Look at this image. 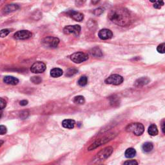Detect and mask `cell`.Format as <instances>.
Masks as SVG:
<instances>
[{
	"label": "cell",
	"mask_w": 165,
	"mask_h": 165,
	"mask_svg": "<svg viewBox=\"0 0 165 165\" xmlns=\"http://www.w3.org/2000/svg\"><path fill=\"white\" fill-rule=\"evenodd\" d=\"M108 19L119 26H126L130 24L131 18L129 12L122 7L112 8L108 13Z\"/></svg>",
	"instance_id": "cell-1"
},
{
	"label": "cell",
	"mask_w": 165,
	"mask_h": 165,
	"mask_svg": "<svg viewBox=\"0 0 165 165\" xmlns=\"http://www.w3.org/2000/svg\"><path fill=\"white\" fill-rule=\"evenodd\" d=\"M126 131L127 132L132 133L137 136L141 135L145 132V126L143 124L139 123H130L126 127Z\"/></svg>",
	"instance_id": "cell-2"
},
{
	"label": "cell",
	"mask_w": 165,
	"mask_h": 165,
	"mask_svg": "<svg viewBox=\"0 0 165 165\" xmlns=\"http://www.w3.org/2000/svg\"><path fill=\"white\" fill-rule=\"evenodd\" d=\"M113 152V148L111 146L104 148L99 152L95 157L93 159L94 163H99L100 161H103L104 160L108 159Z\"/></svg>",
	"instance_id": "cell-3"
},
{
	"label": "cell",
	"mask_w": 165,
	"mask_h": 165,
	"mask_svg": "<svg viewBox=\"0 0 165 165\" xmlns=\"http://www.w3.org/2000/svg\"><path fill=\"white\" fill-rule=\"evenodd\" d=\"M59 41H59V39L58 38L48 36V37L44 38L42 40V41H41V43H42V45L45 47L54 48L58 47L59 43Z\"/></svg>",
	"instance_id": "cell-4"
},
{
	"label": "cell",
	"mask_w": 165,
	"mask_h": 165,
	"mask_svg": "<svg viewBox=\"0 0 165 165\" xmlns=\"http://www.w3.org/2000/svg\"><path fill=\"white\" fill-rule=\"evenodd\" d=\"M89 59L88 54L82 52H77L72 54L70 56V59L75 63H81L86 61Z\"/></svg>",
	"instance_id": "cell-5"
},
{
	"label": "cell",
	"mask_w": 165,
	"mask_h": 165,
	"mask_svg": "<svg viewBox=\"0 0 165 165\" xmlns=\"http://www.w3.org/2000/svg\"><path fill=\"white\" fill-rule=\"evenodd\" d=\"M115 135H116V134H110L108 136L104 137H102V138L98 139L97 141H95L94 143H92L89 146L88 150H94L96 148H98V146L107 143V142L109 141L112 140Z\"/></svg>",
	"instance_id": "cell-6"
},
{
	"label": "cell",
	"mask_w": 165,
	"mask_h": 165,
	"mask_svg": "<svg viewBox=\"0 0 165 165\" xmlns=\"http://www.w3.org/2000/svg\"><path fill=\"white\" fill-rule=\"evenodd\" d=\"M124 81L123 77L118 74H113L109 76L108 78L105 79L104 82L106 84L112 85H121Z\"/></svg>",
	"instance_id": "cell-7"
},
{
	"label": "cell",
	"mask_w": 165,
	"mask_h": 165,
	"mask_svg": "<svg viewBox=\"0 0 165 165\" xmlns=\"http://www.w3.org/2000/svg\"><path fill=\"white\" fill-rule=\"evenodd\" d=\"M63 33L65 34H74L76 36H78L81 33V26L78 25L66 26L63 29Z\"/></svg>",
	"instance_id": "cell-8"
},
{
	"label": "cell",
	"mask_w": 165,
	"mask_h": 165,
	"mask_svg": "<svg viewBox=\"0 0 165 165\" xmlns=\"http://www.w3.org/2000/svg\"><path fill=\"white\" fill-rule=\"evenodd\" d=\"M46 70V65L41 61H37L34 63L30 67L31 72L34 74H41L43 73Z\"/></svg>",
	"instance_id": "cell-9"
},
{
	"label": "cell",
	"mask_w": 165,
	"mask_h": 165,
	"mask_svg": "<svg viewBox=\"0 0 165 165\" xmlns=\"http://www.w3.org/2000/svg\"><path fill=\"white\" fill-rule=\"evenodd\" d=\"M32 36H33V34L31 33V32L26 30H22L16 32L14 35V37L16 39L24 40L30 38Z\"/></svg>",
	"instance_id": "cell-10"
},
{
	"label": "cell",
	"mask_w": 165,
	"mask_h": 165,
	"mask_svg": "<svg viewBox=\"0 0 165 165\" xmlns=\"http://www.w3.org/2000/svg\"><path fill=\"white\" fill-rule=\"evenodd\" d=\"M98 36L99 38L102 40L110 39L112 38L113 33L111 30L107 29H104L100 30L99 31Z\"/></svg>",
	"instance_id": "cell-11"
},
{
	"label": "cell",
	"mask_w": 165,
	"mask_h": 165,
	"mask_svg": "<svg viewBox=\"0 0 165 165\" xmlns=\"http://www.w3.org/2000/svg\"><path fill=\"white\" fill-rule=\"evenodd\" d=\"M67 15L70 17L72 19L76 21H81L84 19V15L82 13L76 12L75 11H69L67 12Z\"/></svg>",
	"instance_id": "cell-12"
},
{
	"label": "cell",
	"mask_w": 165,
	"mask_h": 165,
	"mask_svg": "<svg viewBox=\"0 0 165 165\" xmlns=\"http://www.w3.org/2000/svg\"><path fill=\"white\" fill-rule=\"evenodd\" d=\"M19 8H20V7L19 5H17V4H14V3L8 4L3 8L2 12L4 14H10L11 12L16 11Z\"/></svg>",
	"instance_id": "cell-13"
},
{
	"label": "cell",
	"mask_w": 165,
	"mask_h": 165,
	"mask_svg": "<svg viewBox=\"0 0 165 165\" xmlns=\"http://www.w3.org/2000/svg\"><path fill=\"white\" fill-rule=\"evenodd\" d=\"M150 81V79L148 78V77H141V78L138 79H137L135 82L134 85L136 87H141L148 84Z\"/></svg>",
	"instance_id": "cell-14"
},
{
	"label": "cell",
	"mask_w": 165,
	"mask_h": 165,
	"mask_svg": "<svg viewBox=\"0 0 165 165\" xmlns=\"http://www.w3.org/2000/svg\"><path fill=\"white\" fill-rule=\"evenodd\" d=\"M3 81L4 82H5L6 84L11 85H17L18 82H19V80H18V79H17L16 77L11 76H7L3 78Z\"/></svg>",
	"instance_id": "cell-15"
},
{
	"label": "cell",
	"mask_w": 165,
	"mask_h": 165,
	"mask_svg": "<svg viewBox=\"0 0 165 165\" xmlns=\"http://www.w3.org/2000/svg\"><path fill=\"white\" fill-rule=\"evenodd\" d=\"M76 122L73 120H65L62 122V126L67 129H72L74 128Z\"/></svg>",
	"instance_id": "cell-16"
},
{
	"label": "cell",
	"mask_w": 165,
	"mask_h": 165,
	"mask_svg": "<svg viewBox=\"0 0 165 165\" xmlns=\"http://www.w3.org/2000/svg\"><path fill=\"white\" fill-rule=\"evenodd\" d=\"M63 71L62 69L59 68H54L53 69L50 70V76L54 78H56V77H59L63 75Z\"/></svg>",
	"instance_id": "cell-17"
},
{
	"label": "cell",
	"mask_w": 165,
	"mask_h": 165,
	"mask_svg": "<svg viewBox=\"0 0 165 165\" xmlns=\"http://www.w3.org/2000/svg\"><path fill=\"white\" fill-rule=\"evenodd\" d=\"M154 145L150 142H146L142 146V150L145 153H149L153 150Z\"/></svg>",
	"instance_id": "cell-18"
},
{
	"label": "cell",
	"mask_w": 165,
	"mask_h": 165,
	"mask_svg": "<svg viewBox=\"0 0 165 165\" xmlns=\"http://www.w3.org/2000/svg\"><path fill=\"white\" fill-rule=\"evenodd\" d=\"M148 134L152 135V136H155L157 135L158 134V129L157 126L155 125V124H152L149 127H148Z\"/></svg>",
	"instance_id": "cell-19"
},
{
	"label": "cell",
	"mask_w": 165,
	"mask_h": 165,
	"mask_svg": "<svg viewBox=\"0 0 165 165\" xmlns=\"http://www.w3.org/2000/svg\"><path fill=\"white\" fill-rule=\"evenodd\" d=\"M125 155V157L126 158H133L135 156L136 151L134 148H129L126 150Z\"/></svg>",
	"instance_id": "cell-20"
},
{
	"label": "cell",
	"mask_w": 165,
	"mask_h": 165,
	"mask_svg": "<svg viewBox=\"0 0 165 165\" xmlns=\"http://www.w3.org/2000/svg\"><path fill=\"white\" fill-rule=\"evenodd\" d=\"M90 52L92 56H95V57H101L103 56L101 50L98 47H95L92 48L90 50Z\"/></svg>",
	"instance_id": "cell-21"
},
{
	"label": "cell",
	"mask_w": 165,
	"mask_h": 165,
	"mask_svg": "<svg viewBox=\"0 0 165 165\" xmlns=\"http://www.w3.org/2000/svg\"><path fill=\"white\" fill-rule=\"evenodd\" d=\"M73 101L77 104H83L85 103V99L83 96L77 95V96H76V97L74 98Z\"/></svg>",
	"instance_id": "cell-22"
},
{
	"label": "cell",
	"mask_w": 165,
	"mask_h": 165,
	"mask_svg": "<svg viewBox=\"0 0 165 165\" xmlns=\"http://www.w3.org/2000/svg\"><path fill=\"white\" fill-rule=\"evenodd\" d=\"M77 82H78V85L79 86H84L86 85L87 83H88V78H87V77L85 76H81Z\"/></svg>",
	"instance_id": "cell-23"
},
{
	"label": "cell",
	"mask_w": 165,
	"mask_h": 165,
	"mask_svg": "<svg viewBox=\"0 0 165 165\" xmlns=\"http://www.w3.org/2000/svg\"><path fill=\"white\" fill-rule=\"evenodd\" d=\"M11 30L8 29H3L1 31H0V38H5L6 36H7L9 34L11 33Z\"/></svg>",
	"instance_id": "cell-24"
},
{
	"label": "cell",
	"mask_w": 165,
	"mask_h": 165,
	"mask_svg": "<svg viewBox=\"0 0 165 165\" xmlns=\"http://www.w3.org/2000/svg\"><path fill=\"white\" fill-rule=\"evenodd\" d=\"M164 1L163 0H157V2H155L154 5V7L155 8L157 9H160L163 5H164Z\"/></svg>",
	"instance_id": "cell-25"
},
{
	"label": "cell",
	"mask_w": 165,
	"mask_h": 165,
	"mask_svg": "<svg viewBox=\"0 0 165 165\" xmlns=\"http://www.w3.org/2000/svg\"><path fill=\"white\" fill-rule=\"evenodd\" d=\"M30 81L33 82L34 84H39L42 81V79L40 78V77L38 76H34L33 77H31Z\"/></svg>",
	"instance_id": "cell-26"
},
{
	"label": "cell",
	"mask_w": 165,
	"mask_h": 165,
	"mask_svg": "<svg viewBox=\"0 0 165 165\" xmlns=\"http://www.w3.org/2000/svg\"><path fill=\"white\" fill-rule=\"evenodd\" d=\"M77 70L76 69H74V68H70V69H68L67 71L66 76L68 77H70L77 74Z\"/></svg>",
	"instance_id": "cell-27"
},
{
	"label": "cell",
	"mask_w": 165,
	"mask_h": 165,
	"mask_svg": "<svg viewBox=\"0 0 165 165\" xmlns=\"http://www.w3.org/2000/svg\"><path fill=\"white\" fill-rule=\"evenodd\" d=\"M157 52L159 53L164 54V52H165V43H163L161 44H160L157 48Z\"/></svg>",
	"instance_id": "cell-28"
},
{
	"label": "cell",
	"mask_w": 165,
	"mask_h": 165,
	"mask_svg": "<svg viewBox=\"0 0 165 165\" xmlns=\"http://www.w3.org/2000/svg\"><path fill=\"white\" fill-rule=\"evenodd\" d=\"M29 116V112L26 111H21L20 113V117L21 119V120H25Z\"/></svg>",
	"instance_id": "cell-29"
},
{
	"label": "cell",
	"mask_w": 165,
	"mask_h": 165,
	"mask_svg": "<svg viewBox=\"0 0 165 165\" xmlns=\"http://www.w3.org/2000/svg\"><path fill=\"white\" fill-rule=\"evenodd\" d=\"M6 106H7V102L5 101V100L0 98V111H2V110L5 108Z\"/></svg>",
	"instance_id": "cell-30"
},
{
	"label": "cell",
	"mask_w": 165,
	"mask_h": 165,
	"mask_svg": "<svg viewBox=\"0 0 165 165\" xmlns=\"http://www.w3.org/2000/svg\"><path fill=\"white\" fill-rule=\"evenodd\" d=\"M103 12V9L101 8H98L95 9L93 12V14L95 16H99L101 14H102Z\"/></svg>",
	"instance_id": "cell-31"
},
{
	"label": "cell",
	"mask_w": 165,
	"mask_h": 165,
	"mask_svg": "<svg viewBox=\"0 0 165 165\" xmlns=\"http://www.w3.org/2000/svg\"><path fill=\"white\" fill-rule=\"evenodd\" d=\"M7 132V127L4 125H0V135H5Z\"/></svg>",
	"instance_id": "cell-32"
},
{
	"label": "cell",
	"mask_w": 165,
	"mask_h": 165,
	"mask_svg": "<svg viewBox=\"0 0 165 165\" xmlns=\"http://www.w3.org/2000/svg\"><path fill=\"white\" fill-rule=\"evenodd\" d=\"M86 0H75V3L77 7H81L83 5Z\"/></svg>",
	"instance_id": "cell-33"
},
{
	"label": "cell",
	"mask_w": 165,
	"mask_h": 165,
	"mask_svg": "<svg viewBox=\"0 0 165 165\" xmlns=\"http://www.w3.org/2000/svg\"><path fill=\"white\" fill-rule=\"evenodd\" d=\"M124 164H127V165H134V164H138V163H137L136 161H134V160H130V161H127L126 162L124 163Z\"/></svg>",
	"instance_id": "cell-34"
},
{
	"label": "cell",
	"mask_w": 165,
	"mask_h": 165,
	"mask_svg": "<svg viewBox=\"0 0 165 165\" xmlns=\"http://www.w3.org/2000/svg\"><path fill=\"white\" fill-rule=\"evenodd\" d=\"M20 105H21V106H26V105L28 104V101H27V100H22L20 102Z\"/></svg>",
	"instance_id": "cell-35"
},
{
	"label": "cell",
	"mask_w": 165,
	"mask_h": 165,
	"mask_svg": "<svg viewBox=\"0 0 165 165\" xmlns=\"http://www.w3.org/2000/svg\"><path fill=\"white\" fill-rule=\"evenodd\" d=\"M101 0H91V2L93 5H97L100 2Z\"/></svg>",
	"instance_id": "cell-36"
},
{
	"label": "cell",
	"mask_w": 165,
	"mask_h": 165,
	"mask_svg": "<svg viewBox=\"0 0 165 165\" xmlns=\"http://www.w3.org/2000/svg\"><path fill=\"white\" fill-rule=\"evenodd\" d=\"M161 128H162V132L163 134H164V120H163V122L161 123Z\"/></svg>",
	"instance_id": "cell-37"
},
{
	"label": "cell",
	"mask_w": 165,
	"mask_h": 165,
	"mask_svg": "<svg viewBox=\"0 0 165 165\" xmlns=\"http://www.w3.org/2000/svg\"><path fill=\"white\" fill-rule=\"evenodd\" d=\"M6 1H7V0H0V6H2L3 4H4L5 3Z\"/></svg>",
	"instance_id": "cell-38"
},
{
	"label": "cell",
	"mask_w": 165,
	"mask_h": 165,
	"mask_svg": "<svg viewBox=\"0 0 165 165\" xmlns=\"http://www.w3.org/2000/svg\"><path fill=\"white\" fill-rule=\"evenodd\" d=\"M2 116H3V113H2V111H0V119L2 118Z\"/></svg>",
	"instance_id": "cell-39"
},
{
	"label": "cell",
	"mask_w": 165,
	"mask_h": 165,
	"mask_svg": "<svg viewBox=\"0 0 165 165\" xmlns=\"http://www.w3.org/2000/svg\"><path fill=\"white\" fill-rule=\"evenodd\" d=\"M150 2L152 3H155V2H156V0H150Z\"/></svg>",
	"instance_id": "cell-40"
},
{
	"label": "cell",
	"mask_w": 165,
	"mask_h": 165,
	"mask_svg": "<svg viewBox=\"0 0 165 165\" xmlns=\"http://www.w3.org/2000/svg\"><path fill=\"white\" fill-rule=\"evenodd\" d=\"M3 141H0V146H1L3 145Z\"/></svg>",
	"instance_id": "cell-41"
}]
</instances>
